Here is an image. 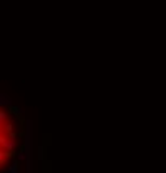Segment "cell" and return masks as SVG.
Returning a JSON list of instances; mask_svg holds the SVG:
<instances>
[{"mask_svg": "<svg viewBox=\"0 0 166 173\" xmlns=\"http://www.w3.org/2000/svg\"><path fill=\"white\" fill-rule=\"evenodd\" d=\"M32 123L17 105L0 95V173H8L15 161H25L32 171Z\"/></svg>", "mask_w": 166, "mask_h": 173, "instance_id": "1", "label": "cell"}, {"mask_svg": "<svg viewBox=\"0 0 166 173\" xmlns=\"http://www.w3.org/2000/svg\"><path fill=\"white\" fill-rule=\"evenodd\" d=\"M38 156H40L42 160L45 158V148H43V146H40V150H38Z\"/></svg>", "mask_w": 166, "mask_h": 173, "instance_id": "2", "label": "cell"}]
</instances>
